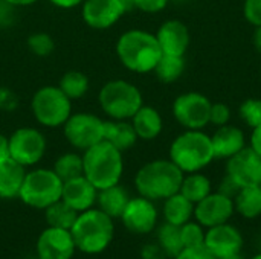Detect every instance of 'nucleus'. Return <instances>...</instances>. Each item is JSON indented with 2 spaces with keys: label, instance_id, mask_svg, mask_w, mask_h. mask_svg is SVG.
I'll return each instance as SVG.
<instances>
[{
  "label": "nucleus",
  "instance_id": "f257e3e1",
  "mask_svg": "<svg viewBox=\"0 0 261 259\" xmlns=\"http://www.w3.org/2000/svg\"><path fill=\"white\" fill-rule=\"evenodd\" d=\"M116 55L125 69L135 73H148L159 63L162 49L156 35L141 29H130L118 38Z\"/></svg>",
  "mask_w": 261,
  "mask_h": 259
},
{
  "label": "nucleus",
  "instance_id": "f03ea898",
  "mask_svg": "<svg viewBox=\"0 0 261 259\" xmlns=\"http://www.w3.org/2000/svg\"><path fill=\"white\" fill-rule=\"evenodd\" d=\"M184 172L168 159H158L145 163L135 177V186L139 195L156 202L165 200L180 191Z\"/></svg>",
  "mask_w": 261,
  "mask_h": 259
},
{
  "label": "nucleus",
  "instance_id": "7ed1b4c3",
  "mask_svg": "<svg viewBox=\"0 0 261 259\" xmlns=\"http://www.w3.org/2000/svg\"><path fill=\"white\" fill-rule=\"evenodd\" d=\"M84 177L99 191L118 185L124 172L122 153L106 140L87 148L83 154Z\"/></svg>",
  "mask_w": 261,
  "mask_h": 259
},
{
  "label": "nucleus",
  "instance_id": "20e7f679",
  "mask_svg": "<svg viewBox=\"0 0 261 259\" xmlns=\"http://www.w3.org/2000/svg\"><path fill=\"white\" fill-rule=\"evenodd\" d=\"M70 234L73 237L76 250L87 255L101 253L110 246L113 240V218H110L101 209L90 208L78 214Z\"/></svg>",
  "mask_w": 261,
  "mask_h": 259
},
{
  "label": "nucleus",
  "instance_id": "39448f33",
  "mask_svg": "<svg viewBox=\"0 0 261 259\" xmlns=\"http://www.w3.org/2000/svg\"><path fill=\"white\" fill-rule=\"evenodd\" d=\"M170 160L184 172H199L214 160L211 136L202 130H187L170 145Z\"/></svg>",
  "mask_w": 261,
  "mask_h": 259
},
{
  "label": "nucleus",
  "instance_id": "423d86ee",
  "mask_svg": "<svg viewBox=\"0 0 261 259\" xmlns=\"http://www.w3.org/2000/svg\"><path fill=\"white\" fill-rule=\"evenodd\" d=\"M99 105L102 111L115 121H128L144 105L141 90L125 81L112 79L99 90Z\"/></svg>",
  "mask_w": 261,
  "mask_h": 259
},
{
  "label": "nucleus",
  "instance_id": "0eeeda50",
  "mask_svg": "<svg viewBox=\"0 0 261 259\" xmlns=\"http://www.w3.org/2000/svg\"><path fill=\"white\" fill-rule=\"evenodd\" d=\"M61 194L63 180L55 174V171L37 168L26 172L18 197L26 206L44 211L55 202L61 200Z\"/></svg>",
  "mask_w": 261,
  "mask_h": 259
},
{
  "label": "nucleus",
  "instance_id": "6e6552de",
  "mask_svg": "<svg viewBox=\"0 0 261 259\" xmlns=\"http://www.w3.org/2000/svg\"><path fill=\"white\" fill-rule=\"evenodd\" d=\"M31 111L35 121L43 127H63L72 114V101L58 85H44L34 93Z\"/></svg>",
  "mask_w": 261,
  "mask_h": 259
},
{
  "label": "nucleus",
  "instance_id": "1a4fd4ad",
  "mask_svg": "<svg viewBox=\"0 0 261 259\" xmlns=\"http://www.w3.org/2000/svg\"><path fill=\"white\" fill-rule=\"evenodd\" d=\"M63 130L67 142L83 151L104 139V121L92 113H72Z\"/></svg>",
  "mask_w": 261,
  "mask_h": 259
},
{
  "label": "nucleus",
  "instance_id": "9d476101",
  "mask_svg": "<svg viewBox=\"0 0 261 259\" xmlns=\"http://www.w3.org/2000/svg\"><path fill=\"white\" fill-rule=\"evenodd\" d=\"M211 104L205 95L188 92L174 99L173 116L187 130H202L210 124Z\"/></svg>",
  "mask_w": 261,
  "mask_h": 259
},
{
  "label": "nucleus",
  "instance_id": "9b49d317",
  "mask_svg": "<svg viewBox=\"0 0 261 259\" xmlns=\"http://www.w3.org/2000/svg\"><path fill=\"white\" fill-rule=\"evenodd\" d=\"M9 157L20 165H37L46 153V137L41 131L31 127L17 128L9 137Z\"/></svg>",
  "mask_w": 261,
  "mask_h": 259
},
{
  "label": "nucleus",
  "instance_id": "f8f14e48",
  "mask_svg": "<svg viewBox=\"0 0 261 259\" xmlns=\"http://www.w3.org/2000/svg\"><path fill=\"white\" fill-rule=\"evenodd\" d=\"M226 176L239 186H260L261 157L251 148L245 147L226 162Z\"/></svg>",
  "mask_w": 261,
  "mask_h": 259
},
{
  "label": "nucleus",
  "instance_id": "ddd939ff",
  "mask_svg": "<svg viewBox=\"0 0 261 259\" xmlns=\"http://www.w3.org/2000/svg\"><path fill=\"white\" fill-rule=\"evenodd\" d=\"M234 212V200L219 191L211 192L194 205V218L205 229L228 223Z\"/></svg>",
  "mask_w": 261,
  "mask_h": 259
},
{
  "label": "nucleus",
  "instance_id": "4468645a",
  "mask_svg": "<svg viewBox=\"0 0 261 259\" xmlns=\"http://www.w3.org/2000/svg\"><path fill=\"white\" fill-rule=\"evenodd\" d=\"M121 220L128 232L145 235L153 232L158 224V209L151 200L139 195L128 200Z\"/></svg>",
  "mask_w": 261,
  "mask_h": 259
},
{
  "label": "nucleus",
  "instance_id": "2eb2a0df",
  "mask_svg": "<svg viewBox=\"0 0 261 259\" xmlns=\"http://www.w3.org/2000/svg\"><path fill=\"white\" fill-rule=\"evenodd\" d=\"M76 246L70 231L60 227L44 229L37 240L38 259H72Z\"/></svg>",
  "mask_w": 261,
  "mask_h": 259
},
{
  "label": "nucleus",
  "instance_id": "dca6fc26",
  "mask_svg": "<svg viewBox=\"0 0 261 259\" xmlns=\"http://www.w3.org/2000/svg\"><path fill=\"white\" fill-rule=\"evenodd\" d=\"M83 20L92 29H109L125 14L121 0H84Z\"/></svg>",
  "mask_w": 261,
  "mask_h": 259
},
{
  "label": "nucleus",
  "instance_id": "f3484780",
  "mask_svg": "<svg viewBox=\"0 0 261 259\" xmlns=\"http://www.w3.org/2000/svg\"><path fill=\"white\" fill-rule=\"evenodd\" d=\"M203 246L217 259L223 258L228 255L240 253L243 247V237L236 226L223 223L206 229Z\"/></svg>",
  "mask_w": 261,
  "mask_h": 259
},
{
  "label": "nucleus",
  "instance_id": "a211bd4d",
  "mask_svg": "<svg viewBox=\"0 0 261 259\" xmlns=\"http://www.w3.org/2000/svg\"><path fill=\"white\" fill-rule=\"evenodd\" d=\"M156 38L159 41L162 53L177 56H185L191 41L188 26L180 20L164 21L156 32Z\"/></svg>",
  "mask_w": 261,
  "mask_h": 259
},
{
  "label": "nucleus",
  "instance_id": "6ab92c4d",
  "mask_svg": "<svg viewBox=\"0 0 261 259\" xmlns=\"http://www.w3.org/2000/svg\"><path fill=\"white\" fill-rule=\"evenodd\" d=\"M98 189L84 177H75L63 183L61 200L66 202L76 212H84L96 203Z\"/></svg>",
  "mask_w": 261,
  "mask_h": 259
},
{
  "label": "nucleus",
  "instance_id": "aec40b11",
  "mask_svg": "<svg viewBox=\"0 0 261 259\" xmlns=\"http://www.w3.org/2000/svg\"><path fill=\"white\" fill-rule=\"evenodd\" d=\"M214 159H229L246 147L245 133L236 125L217 127L216 133L211 136Z\"/></svg>",
  "mask_w": 261,
  "mask_h": 259
},
{
  "label": "nucleus",
  "instance_id": "412c9836",
  "mask_svg": "<svg viewBox=\"0 0 261 259\" xmlns=\"http://www.w3.org/2000/svg\"><path fill=\"white\" fill-rule=\"evenodd\" d=\"M26 171L24 166L15 162L12 157L0 160V198L9 200L20 194Z\"/></svg>",
  "mask_w": 261,
  "mask_h": 259
},
{
  "label": "nucleus",
  "instance_id": "4be33fe9",
  "mask_svg": "<svg viewBox=\"0 0 261 259\" xmlns=\"http://www.w3.org/2000/svg\"><path fill=\"white\" fill-rule=\"evenodd\" d=\"M132 125L136 131L138 139L153 140L164 128V121L161 113L151 105H142L132 118Z\"/></svg>",
  "mask_w": 261,
  "mask_h": 259
},
{
  "label": "nucleus",
  "instance_id": "5701e85b",
  "mask_svg": "<svg viewBox=\"0 0 261 259\" xmlns=\"http://www.w3.org/2000/svg\"><path fill=\"white\" fill-rule=\"evenodd\" d=\"M121 153L130 150L138 142L136 131L128 121H104V139Z\"/></svg>",
  "mask_w": 261,
  "mask_h": 259
},
{
  "label": "nucleus",
  "instance_id": "b1692460",
  "mask_svg": "<svg viewBox=\"0 0 261 259\" xmlns=\"http://www.w3.org/2000/svg\"><path fill=\"white\" fill-rule=\"evenodd\" d=\"M128 200H130L128 192L119 183L99 189L96 197V203L99 206L98 209H101L110 218H121Z\"/></svg>",
  "mask_w": 261,
  "mask_h": 259
},
{
  "label": "nucleus",
  "instance_id": "393cba45",
  "mask_svg": "<svg viewBox=\"0 0 261 259\" xmlns=\"http://www.w3.org/2000/svg\"><path fill=\"white\" fill-rule=\"evenodd\" d=\"M164 217L170 224L184 226L194 217V203H191L180 192L173 194L164 200Z\"/></svg>",
  "mask_w": 261,
  "mask_h": 259
},
{
  "label": "nucleus",
  "instance_id": "a878e982",
  "mask_svg": "<svg viewBox=\"0 0 261 259\" xmlns=\"http://www.w3.org/2000/svg\"><path fill=\"white\" fill-rule=\"evenodd\" d=\"M234 209L239 215L248 220H254L261 215V189L260 186L242 188L234 197Z\"/></svg>",
  "mask_w": 261,
  "mask_h": 259
},
{
  "label": "nucleus",
  "instance_id": "bb28decb",
  "mask_svg": "<svg viewBox=\"0 0 261 259\" xmlns=\"http://www.w3.org/2000/svg\"><path fill=\"white\" fill-rule=\"evenodd\" d=\"M179 192L196 205L213 192V185L211 180L202 172H190L188 176H184Z\"/></svg>",
  "mask_w": 261,
  "mask_h": 259
},
{
  "label": "nucleus",
  "instance_id": "cd10ccee",
  "mask_svg": "<svg viewBox=\"0 0 261 259\" xmlns=\"http://www.w3.org/2000/svg\"><path fill=\"white\" fill-rule=\"evenodd\" d=\"M78 214L73 208H70L66 202L58 200L49 208L44 209V218L47 226L50 227H60V229H67L70 231L72 226L75 224Z\"/></svg>",
  "mask_w": 261,
  "mask_h": 259
},
{
  "label": "nucleus",
  "instance_id": "c85d7f7f",
  "mask_svg": "<svg viewBox=\"0 0 261 259\" xmlns=\"http://www.w3.org/2000/svg\"><path fill=\"white\" fill-rule=\"evenodd\" d=\"M158 244L161 246V249L168 258L177 256L185 249L182 243L180 226H174L165 221L158 229Z\"/></svg>",
  "mask_w": 261,
  "mask_h": 259
},
{
  "label": "nucleus",
  "instance_id": "c756f323",
  "mask_svg": "<svg viewBox=\"0 0 261 259\" xmlns=\"http://www.w3.org/2000/svg\"><path fill=\"white\" fill-rule=\"evenodd\" d=\"M153 72L156 73L159 81H162L165 84L174 82L185 72V58L177 56V55H165V53H162V56H161V60L156 64Z\"/></svg>",
  "mask_w": 261,
  "mask_h": 259
},
{
  "label": "nucleus",
  "instance_id": "7c9ffc66",
  "mask_svg": "<svg viewBox=\"0 0 261 259\" xmlns=\"http://www.w3.org/2000/svg\"><path fill=\"white\" fill-rule=\"evenodd\" d=\"M58 87L70 101H75V99L83 98L87 93L89 78L80 70H69L61 76Z\"/></svg>",
  "mask_w": 261,
  "mask_h": 259
},
{
  "label": "nucleus",
  "instance_id": "2f4dec72",
  "mask_svg": "<svg viewBox=\"0 0 261 259\" xmlns=\"http://www.w3.org/2000/svg\"><path fill=\"white\" fill-rule=\"evenodd\" d=\"M54 171L55 174L64 182L84 176V169H83V156H78L75 153H66L63 156H60L55 160L54 165Z\"/></svg>",
  "mask_w": 261,
  "mask_h": 259
},
{
  "label": "nucleus",
  "instance_id": "473e14b6",
  "mask_svg": "<svg viewBox=\"0 0 261 259\" xmlns=\"http://www.w3.org/2000/svg\"><path fill=\"white\" fill-rule=\"evenodd\" d=\"M239 114L249 128H255L261 125V99L258 98L245 99L239 107Z\"/></svg>",
  "mask_w": 261,
  "mask_h": 259
},
{
  "label": "nucleus",
  "instance_id": "72a5a7b5",
  "mask_svg": "<svg viewBox=\"0 0 261 259\" xmlns=\"http://www.w3.org/2000/svg\"><path fill=\"white\" fill-rule=\"evenodd\" d=\"M205 227L197 221H188L180 226L184 247H200L205 244Z\"/></svg>",
  "mask_w": 261,
  "mask_h": 259
},
{
  "label": "nucleus",
  "instance_id": "f704fd0d",
  "mask_svg": "<svg viewBox=\"0 0 261 259\" xmlns=\"http://www.w3.org/2000/svg\"><path fill=\"white\" fill-rule=\"evenodd\" d=\"M28 47L37 56H49L55 49V43L49 34L34 32L28 37Z\"/></svg>",
  "mask_w": 261,
  "mask_h": 259
},
{
  "label": "nucleus",
  "instance_id": "c9c22d12",
  "mask_svg": "<svg viewBox=\"0 0 261 259\" xmlns=\"http://www.w3.org/2000/svg\"><path fill=\"white\" fill-rule=\"evenodd\" d=\"M231 119V108L223 104V102H216L211 104V111H210V124L216 127H223L229 122Z\"/></svg>",
  "mask_w": 261,
  "mask_h": 259
},
{
  "label": "nucleus",
  "instance_id": "e433bc0d",
  "mask_svg": "<svg viewBox=\"0 0 261 259\" xmlns=\"http://www.w3.org/2000/svg\"><path fill=\"white\" fill-rule=\"evenodd\" d=\"M243 15L252 26H261V0H245Z\"/></svg>",
  "mask_w": 261,
  "mask_h": 259
},
{
  "label": "nucleus",
  "instance_id": "4c0bfd02",
  "mask_svg": "<svg viewBox=\"0 0 261 259\" xmlns=\"http://www.w3.org/2000/svg\"><path fill=\"white\" fill-rule=\"evenodd\" d=\"M135 8L147 12V14H156L161 12L162 9L167 8V5L170 3V0H133Z\"/></svg>",
  "mask_w": 261,
  "mask_h": 259
},
{
  "label": "nucleus",
  "instance_id": "58836bf2",
  "mask_svg": "<svg viewBox=\"0 0 261 259\" xmlns=\"http://www.w3.org/2000/svg\"><path fill=\"white\" fill-rule=\"evenodd\" d=\"M173 259H217L205 246L200 247H185Z\"/></svg>",
  "mask_w": 261,
  "mask_h": 259
},
{
  "label": "nucleus",
  "instance_id": "ea45409f",
  "mask_svg": "<svg viewBox=\"0 0 261 259\" xmlns=\"http://www.w3.org/2000/svg\"><path fill=\"white\" fill-rule=\"evenodd\" d=\"M18 105L17 95L8 89V87H0V110L3 111H12Z\"/></svg>",
  "mask_w": 261,
  "mask_h": 259
},
{
  "label": "nucleus",
  "instance_id": "a19ab883",
  "mask_svg": "<svg viewBox=\"0 0 261 259\" xmlns=\"http://www.w3.org/2000/svg\"><path fill=\"white\" fill-rule=\"evenodd\" d=\"M14 9L15 6H12L11 3L0 0V26H11V23H14Z\"/></svg>",
  "mask_w": 261,
  "mask_h": 259
},
{
  "label": "nucleus",
  "instance_id": "79ce46f5",
  "mask_svg": "<svg viewBox=\"0 0 261 259\" xmlns=\"http://www.w3.org/2000/svg\"><path fill=\"white\" fill-rule=\"evenodd\" d=\"M167 255L159 244H147L142 247V259H165Z\"/></svg>",
  "mask_w": 261,
  "mask_h": 259
},
{
  "label": "nucleus",
  "instance_id": "37998d69",
  "mask_svg": "<svg viewBox=\"0 0 261 259\" xmlns=\"http://www.w3.org/2000/svg\"><path fill=\"white\" fill-rule=\"evenodd\" d=\"M240 189H242V188H239L228 176H225V179L222 180V183H220V186H219V192H222V194L231 197L232 200H234V197L239 194Z\"/></svg>",
  "mask_w": 261,
  "mask_h": 259
},
{
  "label": "nucleus",
  "instance_id": "c03bdc74",
  "mask_svg": "<svg viewBox=\"0 0 261 259\" xmlns=\"http://www.w3.org/2000/svg\"><path fill=\"white\" fill-rule=\"evenodd\" d=\"M258 156L261 157V125L252 128V134H251V145H249Z\"/></svg>",
  "mask_w": 261,
  "mask_h": 259
},
{
  "label": "nucleus",
  "instance_id": "a18cd8bd",
  "mask_svg": "<svg viewBox=\"0 0 261 259\" xmlns=\"http://www.w3.org/2000/svg\"><path fill=\"white\" fill-rule=\"evenodd\" d=\"M52 5H55L57 8H61V9H70V8H75L78 5H81L84 0H49Z\"/></svg>",
  "mask_w": 261,
  "mask_h": 259
},
{
  "label": "nucleus",
  "instance_id": "49530a36",
  "mask_svg": "<svg viewBox=\"0 0 261 259\" xmlns=\"http://www.w3.org/2000/svg\"><path fill=\"white\" fill-rule=\"evenodd\" d=\"M9 157V139L0 133V160Z\"/></svg>",
  "mask_w": 261,
  "mask_h": 259
},
{
  "label": "nucleus",
  "instance_id": "de8ad7c7",
  "mask_svg": "<svg viewBox=\"0 0 261 259\" xmlns=\"http://www.w3.org/2000/svg\"><path fill=\"white\" fill-rule=\"evenodd\" d=\"M254 46H255L257 52L261 55V26L255 27V32H254Z\"/></svg>",
  "mask_w": 261,
  "mask_h": 259
},
{
  "label": "nucleus",
  "instance_id": "09e8293b",
  "mask_svg": "<svg viewBox=\"0 0 261 259\" xmlns=\"http://www.w3.org/2000/svg\"><path fill=\"white\" fill-rule=\"evenodd\" d=\"M8 3H11L12 6H29V5H34L37 0H5Z\"/></svg>",
  "mask_w": 261,
  "mask_h": 259
},
{
  "label": "nucleus",
  "instance_id": "8fccbe9b",
  "mask_svg": "<svg viewBox=\"0 0 261 259\" xmlns=\"http://www.w3.org/2000/svg\"><path fill=\"white\" fill-rule=\"evenodd\" d=\"M121 3H122V6H124L125 12H128V11H132V9H135V3H133V0H121Z\"/></svg>",
  "mask_w": 261,
  "mask_h": 259
},
{
  "label": "nucleus",
  "instance_id": "3c124183",
  "mask_svg": "<svg viewBox=\"0 0 261 259\" xmlns=\"http://www.w3.org/2000/svg\"><path fill=\"white\" fill-rule=\"evenodd\" d=\"M219 259H245L240 253H234V255H228V256H223V258Z\"/></svg>",
  "mask_w": 261,
  "mask_h": 259
},
{
  "label": "nucleus",
  "instance_id": "603ef678",
  "mask_svg": "<svg viewBox=\"0 0 261 259\" xmlns=\"http://www.w3.org/2000/svg\"><path fill=\"white\" fill-rule=\"evenodd\" d=\"M251 259H261V252H260V253H257L255 256H252V258H251Z\"/></svg>",
  "mask_w": 261,
  "mask_h": 259
},
{
  "label": "nucleus",
  "instance_id": "864d4df0",
  "mask_svg": "<svg viewBox=\"0 0 261 259\" xmlns=\"http://www.w3.org/2000/svg\"><path fill=\"white\" fill-rule=\"evenodd\" d=\"M174 2H187V0H174Z\"/></svg>",
  "mask_w": 261,
  "mask_h": 259
},
{
  "label": "nucleus",
  "instance_id": "5fc2aeb1",
  "mask_svg": "<svg viewBox=\"0 0 261 259\" xmlns=\"http://www.w3.org/2000/svg\"><path fill=\"white\" fill-rule=\"evenodd\" d=\"M260 75H261V67H260Z\"/></svg>",
  "mask_w": 261,
  "mask_h": 259
},
{
  "label": "nucleus",
  "instance_id": "6e6d98bb",
  "mask_svg": "<svg viewBox=\"0 0 261 259\" xmlns=\"http://www.w3.org/2000/svg\"><path fill=\"white\" fill-rule=\"evenodd\" d=\"M260 189H261V183H260Z\"/></svg>",
  "mask_w": 261,
  "mask_h": 259
}]
</instances>
